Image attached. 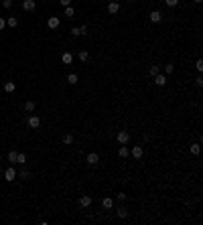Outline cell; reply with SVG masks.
Segmentation results:
<instances>
[{"mask_svg": "<svg viewBox=\"0 0 203 225\" xmlns=\"http://www.w3.org/2000/svg\"><path fill=\"white\" fill-rule=\"evenodd\" d=\"M6 27L16 29V27H19V18H16V16H8V18H6Z\"/></svg>", "mask_w": 203, "mask_h": 225, "instance_id": "obj_15", "label": "cell"}, {"mask_svg": "<svg viewBox=\"0 0 203 225\" xmlns=\"http://www.w3.org/2000/svg\"><path fill=\"white\" fill-rule=\"evenodd\" d=\"M14 89H16V83H14V81H6V83H4V92H6V93H12Z\"/></svg>", "mask_w": 203, "mask_h": 225, "instance_id": "obj_16", "label": "cell"}, {"mask_svg": "<svg viewBox=\"0 0 203 225\" xmlns=\"http://www.w3.org/2000/svg\"><path fill=\"white\" fill-rule=\"evenodd\" d=\"M27 124H29V128L37 130L39 126H41V118H39V116H35V114H31V116L27 118Z\"/></svg>", "mask_w": 203, "mask_h": 225, "instance_id": "obj_1", "label": "cell"}, {"mask_svg": "<svg viewBox=\"0 0 203 225\" xmlns=\"http://www.w3.org/2000/svg\"><path fill=\"white\" fill-rule=\"evenodd\" d=\"M59 2H61L63 8H65V6H71V0H59Z\"/></svg>", "mask_w": 203, "mask_h": 225, "instance_id": "obj_35", "label": "cell"}, {"mask_svg": "<svg viewBox=\"0 0 203 225\" xmlns=\"http://www.w3.org/2000/svg\"><path fill=\"white\" fill-rule=\"evenodd\" d=\"M130 154L136 158V160H140L142 156H144V148L142 146H132V150H130Z\"/></svg>", "mask_w": 203, "mask_h": 225, "instance_id": "obj_3", "label": "cell"}, {"mask_svg": "<svg viewBox=\"0 0 203 225\" xmlns=\"http://www.w3.org/2000/svg\"><path fill=\"white\" fill-rule=\"evenodd\" d=\"M116 215H118L120 219H126V217H128V211H126V207H118V209H116Z\"/></svg>", "mask_w": 203, "mask_h": 225, "instance_id": "obj_18", "label": "cell"}, {"mask_svg": "<svg viewBox=\"0 0 203 225\" xmlns=\"http://www.w3.org/2000/svg\"><path fill=\"white\" fill-rule=\"evenodd\" d=\"M63 144H73V134H65V136H63Z\"/></svg>", "mask_w": 203, "mask_h": 225, "instance_id": "obj_24", "label": "cell"}, {"mask_svg": "<svg viewBox=\"0 0 203 225\" xmlns=\"http://www.w3.org/2000/svg\"><path fill=\"white\" fill-rule=\"evenodd\" d=\"M148 73H150V75H157V73H161V65H150Z\"/></svg>", "mask_w": 203, "mask_h": 225, "instance_id": "obj_23", "label": "cell"}, {"mask_svg": "<svg viewBox=\"0 0 203 225\" xmlns=\"http://www.w3.org/2000/svg\"><path fill=\"white\" fill-rule=\"evenodd\" d=\"M73 14H75L73 6H65V16H67V18H73Z\"/></svg>", "mask_w": 203, "mask_h": 225, "instance_id": "obj_25", "label": "cell"}, {"mask_svg": "<svg viewBox=\"0 0 203 225\" xmlns=\"http://www.w3.org/2000/svg\"><path fill=\"white\" fill-rule=\"evenodd\" d=\"M16 176H20V179H31V172H29V170H20V172H16Z\"/></svg>", "mask_w": 203, "mask_h": 225, "instance_id": "obj_26", "label": "cell"}, {"mask_svg": "<svg viewBox=\"0 0 203 225\" xmlns=\"http://www.w3.org/2000/svg\"><path fill=\"white\" fill-rule=\"evenodd\" d=\"M71 34H73V37H83V34H88V27H85V24H83V27H73L71 29Z\"/></svg>", "mask_w": 203, "mask_h": 225, "instance_id": "obj_4", "label": "cell"}, {"mask_svg": "<svg viewBox=\"0 0 203 225\" xmlns=\"http://www.w3.org/2000/svg\"><path fill=\"white\" fill-rule=\"evenodd\" d=\"M23 8L27 12H33L35 8H37V2H35V0H23Z\"/></svg>", "mask_w": 203, "mask_h": 225, "instance_id": "obj_10", "label": "cell"}, {"mask_svg": "<svg viewBox=\"0 0 203 225\" xmlns=\"http://www.w3.org/2000/svg\"><path fill=\"white\" fill-rule=\"evenodd\" d=\"M4 179H6L8 181V183H12V181H14L16 179V170H14V168H6V170H4Z\"/></svg>", "mask_w": 203, "mask_h": 225, "instance_id": "obj_9", "label": "cell"}, {"mask_svg": "<svg viewBox=\"0 0 203 225\" xmlns=\"http://www.w3.org/2000/svg\"><path fill=\"white\" fill-rule=\"evenodd\" d=\"M118 10H120L118 0H110V2H108V12H110V14H116Z\"/></svg>", "mask_w": 203, "mask_h": 225, "instance_id": "obj_6", "label": "cell"}, {"mask_svg": "<svg viewBox=\"0 0 203 225\" xmlns=\"http://www.w3.org/2000/svg\"><path fill=\"white\" fill-rule=\"evenodd\" d=\"M116 199H118L120 203H124V201H126V193H118V195H116Z\"/></svg>", "mask_w": 203, "mask_h": 225, "instance_id": "obj_31", "label": "cell"}, {"mask_svg": "<svg viewBox=\"0 0 203 225\" xmlns=\"http://www.w3.org/2000/svg\"><path fill=\"white\" fill-rule=\"evenodd\" d=\"M2 6L4 8H10L12 6V0H2Z\"/></svg>", "mask_w": 203, "mask_h": 225, "instance_id": "obj_34", "label": "cell"}, {"mask_svg": "<svg viewBox=\"0 0 203 225\" xmlns=\"http://www.w3.org/2000/svg\"><path fill=\"white\" fill-rule=\"evenodd\" d=\"M165 4H167L169 8H175L177 4H179V0H165Z\"/></svg>", "mask_w": 203, "mask_h": 225, "instance_id": "obj_30", "label": "cell"}, {"mask_svg": "<svg viewBox=\"0 0 203 225\" xmlns=\"http://www.w3.org/2000/svg\"><path fill=\"white\" fill-rule=\"evenodd\" d=\"M118 156H120V158H128V156H130V150H128L126 144H122V146L118 148Z\"/></svg>", "mask_w": 203, "mask_h": 225, "instance_id": "obj_12", "label": "cell"}, {"mask_svg": "<svg viewBox=\"0 0 203 225\" xmlns=\"http://www.w3.org/2000/svg\"><path fill=\"white\" fill-rule=\"evenodd\" d=\"M193 2H195V4H201V2H203V0H193Z\"/></svg>", "mask_w": 203, "mask_h": 225, "instance_id": "obj_37", "label": "cell"}, {"mask_svg": "<svg viewBox=\"0 0 203 225\" xmlns=\"http://www.w3.org/2000/svg\"><path fill=\"white\" fill-rule=\"evenodd\" d=\"M102 205H104V209H114V199L112 197H104Z\"/></svg>", "mask_w": 203, "mask_h": 225, "instance_id": "obj_14", "label": "cell"}, {"mask_svg": "<svg viewBox=\"0 0 203 225\" xmlns=\"http://www.w3.org/2000/svg\"><path fill=\"white\" fill-rule=\"evenodd\" d=\"M16 154H19V152L10 150V152H8V162H12V164H14V162H16Z\"/></svg>", "mask_w": 203, "mask_h": 225, "instance_id": "obj_27", "label": "cell"}, {"mask_svg": "<svg viewBox=\"0 0 203 225\" xmlns=\"http://www.w3.org/2000/svg\"><path fill=\"white\" fill-rule=\"evenodd\" d=\"M195 85H197V87H201V85H203V77H197V79H195Z\"/></svg>", "mask_w": 203, "mask_h": 225, "instance_id": "obj_36", "label": "cell"}, {"mask_svg": "<svg viewBox=\"0 0 203 225\" xmlns=\"http://www.w3.org/2000/svg\"><path fill=\"white\" fill-rule=\"evenodd\" d=\"M154 83H157L158 87H165V85H167V75H163V73H157V75H154Z\"/></svg>", "mask_w": 203, "mask_h": 225, "instance_id": "obj_8", "label": "cell"}, {"mask_svg": "<svg viewBox=\"0 0 203 225\" xmlns=\"http://www.w3.org/2000/svg\"><path fill=\"white\" fill-rule=\"evenodd\" d=\"M128 2H134V0H128Z\"/></svg>", "mask_w": 203, "mask_h": 225, "instance_id": "obj_38", "label": "cell"}, {"mask_svg": "<svg viewBox=\"0 0 203 225\" xmlns=\"http://www.w3.org/2000/svg\"><path fill=\"white\" fill-rule=\"evenodd\" d=\"M92 205V197L89 195H81L79 197V207H89Z\"/></svg>", "mask_w": 203, "mask_h": 225, "instance_id": "obj_13", "label": "cell"}, {"mask_svg": "<svg viewBox=\"0 0 203 225\" xmlns=\"http://www.w3.org/2000/svg\"><path fill=\"white\" fill-rule=\"evenodd\" d=\"M116 138H118V142H120V144H128V140H130V134H128L126 130H120Z\"/></svg>", "mask_w": 203, "mask_h": 225, "instance_id": "obj_5", "label": "cell"}, {"mask_svg": "<svg viewBox=\"0 0 203 225\" xmlns=\"http://www.w3.org/2000/svg\"><path fill=\"white\" fill-rule=\"evenodd\" d=\"M77 81H79V79H77V75H75V73H69V75H67V83H71V85H75V83H77Z\"/></svg>", "mask_w": 203, "mask_h": 225, "instance_id": "obj_22", "label": "cell"}, {"mask_svg": "<svg viewBox=\"0 0 203 225\" xmlns=\"http://www.w3.org/2000/svg\"><path fill=\"white\" fill-rule=\"evenodd\" d=\"M16 162H19V164H24V162H27V156H24L23 152H19V154H16Z\"/></svg>", "mask_w": 203, "mask_h": 225, "instance_id": "obj_28", "label": "cell"}, {"mask_svg": "<svg viewBox=\"0 0 203 225\" xmlns=\"http://www.w3.org/2000/svg\"><path fill=\"white\" fill-rule=\"evenodd\" d=\"M59 24H61V18H59V16H51V18L47 20V27L49 29H57Z\"/></svg>", "mask_w": 203, "mask_h": 225, "instance_id": "obj_11", "label": "cell"}, {"mask_svg": "<svg viewBox=\"0 0 203 225\" xmlns=\"http://www.w3.org/2000/svg\"><path fill=\"white\" fill-rule=\"evenodd\" d=\"M199 146H201V144H191V146H189V150H191V154H193V156H199V152H201V148H199Z\"/></svg>", "mask_w": 203, "mask_h": 225, "instance_id": "obj_20", "label": "cell"}, {"mask_svg": "<svg viewBox=\"0 0 203 225\" xmlns=\"http://www.w3.org/2000/svg\"><path fill=\"white\" fill-rule=\"evenodd\" d=\"M4 29H6V18L0 16V31H4Z\"/></svg>", "mask_w": 203, "mask_h": 225, "instance_id": "obj_33", "label": "cell"}, {"mask_svg": "<svg viewBox=\"0 0 203 225\" xmlns=\"http://www.w3.org/2000/svg\"><path fill=\"white\" fill-rule=\"evenodd\" d=\"M148 18H150V23H161V20H163V12L161 10H152L148 14Z\"/></svg>", "mask_w": 203, "mask_h": 225, "instance_id": "obj_7", "label": "cell"}, {"mask_svg": "<svg viewBox=\"0 0 203 225\" xmlns=\"http://www.w3.org/2000/svg\"><path fill=\"white\" fill-rule=\"evenodd\" d=\"M85 162H88L89 166H96V164H100V154H98V152H89L88 156H85Z\"/></svg>", "mask_w": 203, "mask_h": 225, "instance_id": "obj_2", "label": "cell"}, {"mask_svg": "<svg viewBox=\"0 0 203 225\" xmlns=\"http://www.w3.org/2000/svg\"><path fill=\"white\" fill-rule=\"evenodd\" d=\"M173 71H175V65H173V63H167V65H165V73H167V75H171Z\"/></svg>", "mask_w": 203, "mask_h": 225, "instance_id": "obj_29", "label": "cell"}, {"mask_svg": "<svg viewBox=\"0 0 203 225\" xmlns=\"http://www.w3.org/2000/svg\"><path fill=\"white\" fill-rule=\"evenodd\" d=\"M61 61H63V65H71L73 55H71V53H61Z\"/></svg>", "mask_w": 203, "mask_h": 225, "instance_id": "obj_17", "label": "cell"}, {"mask_svg": "<svg viewBox=\"0 0 203 225\" xmlns=\"http://www.w3.org/2000/svg\"><path fill=\"white\" fill-rule=\"evenodd\" d=\"M77 57H79V61H88V59H89V53H88L85 49H81L79 53H77Z\"/></svg>", "mask_w": 203, "mask_h": 225, "instance_id": "obj_21", "label": "cell"}, {"mask_svg": "<svg viewBox=\"0 0 203 225\" xmlns=\"http://www.w3.org/2000/svg\"><path fill=\"white\" fill-rule=\"evenodd\" d=\"M35 107H37V103H35V102H33V99H29V102H27V103H24V110H27V112H29V114H33V112H35Z\"/></svg>", "mask_w": 203, "mask_h": 225, "instance_id": "obj_19", "label": "cell"}, {"mask_svg": "<svg viewBox=\"0 0 203 225\" xmlns=\"http://www.w3.org/2000/svg\"><path fill=\"white\" fill-rule=\"evenodd\" d=\"M195 67H197V71H203V61H201V59H197V63H195Z\"/></svg>", "mask_w": 203, "mask_h": 225, "instance_id": "obj_32", "label": "cell"}]
</instances>
